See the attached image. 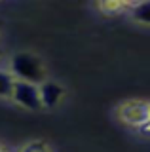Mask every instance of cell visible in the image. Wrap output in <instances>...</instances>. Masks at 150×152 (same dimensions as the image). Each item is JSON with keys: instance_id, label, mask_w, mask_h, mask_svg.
Listing matches in <instances>:
<instances>
[{"instance_id": "30bf717a", "label": "cell", "mask_w": 150, "mask_h": 152, "mask_svg": "<svg viewBox=\"0 0 150 152\" xmlns=\"http://www.w3.org/2000/svg\"><path fill=\"white\" fill-rule=\"evenodd\" d=\"M0 152H8V148H6L4 145H0Z\"/></svg>"}, {"instance_id": "3957f363", "label": "cell", "mask_w": 150, "mask_h": 152, "mask_svg": "<svg viewBox=\"0 0 150 152\" xmlns=\"http://www.w3.org/2000/svg\"><path fill=\"white\" fill-rule=\"evenodd\" d=\"M12 99L17 104L29 108V110H40V108H42L40 86H34V84H29V82H21V80H17L15 86H13Z\"/></svg>"}, {"instance_id": "5b68a950", "label": "cell", "mask_w": 150, "mask_h": 152, "mask_svg": "<svg viewBox=\"0 0 150 152\" xmlns=\"http://www.w3.org/2000/svg\"><path fill=\"white\" fill-rule=\"evenodd\" d=\"M127 13L135 23L150 27V2H133Z\"/></svg>"}, {"instance_id": "ba28073f", "label": "cell", "mask_w": 150, "mask_h": 152, "mask_svg": "<svg viewBox=\"0 0 150 152\" xmlns=\"http://www.w3.org/2000/svg\"><path fill=\"white\" fill-rule=\"evenodd\" d=\"M19 152H51V148L42 141H32V142H27Z\"/></svg>"}, {"instance_id": "8fae6325", "label": "cell", "mask_w": 150, "mask_h": 152, "mask_svg": "<svg viewBox=\"0 0 150 152\" xmlns=\"http://www.w3.org/2000/svg\"><path fill=\"white\" fill-rule=\"evenodd\" d=\"M2 55H4V53H2V50H0V59H2Z\"/></svg>"}, {"instance_id": "8992f818", "label": "cell", "mask_w": 150, "mask_h": 152, "mask_svg": "<svg viewBox=\"0 0 150 152\" xmlns=\"http://www.w3.org/2000/svg\"><path fill=\"white\" fill-rule=\"evenodd\" d=\"M15 82H17L15 76H13L10 70L0 69V97H12Z\"/></svg>"}, {"instance_id": "9c48e42d", "label": "cell", "mask_w": 150, "mask_h": 152, "mask_svg": "<svg viewBox=\"0 0 150 152\" xmlns=\"http://www.w3.org/2000/svg\"><path fill=\"white\" fill-rule=\"evenodd\" d=\"M139 131H141V133H144V135H150V122H146L143 127H139Z\"/></svg>"}, {"instance_id": "7a4b0ae2", "label": "cell", "mask_w": 150, "mask_h": 152, "mask_svg": "<svg viewBox=\"0 0 150 152\" xmlns=\"http://www.w3.org/2000/svg\"><path fill=\"white\" fill-rule=\"evenodd\" d=\"M118 118L129 127H143L146 122H150V103L141 99H131L120 104Z\"/></svg>"}, {"instance_id": "6da1fadb", "label": "cell", "mask_w": 150, "mask_h": 152, "mask_svg": "<svg viewBox=\"0 0 150 152\" xmlns=\"http://www.w3.org/2000/svg\"><path fill=\"white\" fill-rule=\"evenodd\" d=\"M10 72L15 76V80L29 82L34 86L46 82V66L42 59L34 53H29V51H21V53H15L12 57Z\"/></svg>"}, {"instance_id": "277c9868", "label": "cell", "mask_w": 150, "mask_h": 152, "mask_svg": "<svg viewBox=\"0 0 150 152\" xmlns=\"http://www.w3.org/2000/svg\"><path fill=\"white\" fill-rule=\"evenodd\" d=\"M65 97V88L59 86L57 82H48L40 84V99H42V107L46 108H53L61 103V99Z\"/></svg>"}, {"instance_id": "52a82bcc", "label": "cell", "mask_w": 150, "mask_h": 152, "mask_svg": "<svg viewBox=\"0 0 150 152\" xmlns=\"http://www.w3.org/2000/svg\"><path fill=\"white\" fill-rule=\"evenodd\" d=\"M97 8H99L103 13H106V15H114V13L124 12V10L129 12L131 4H124V2H101V4H97Z\"/></svg>"}]
</instances>
